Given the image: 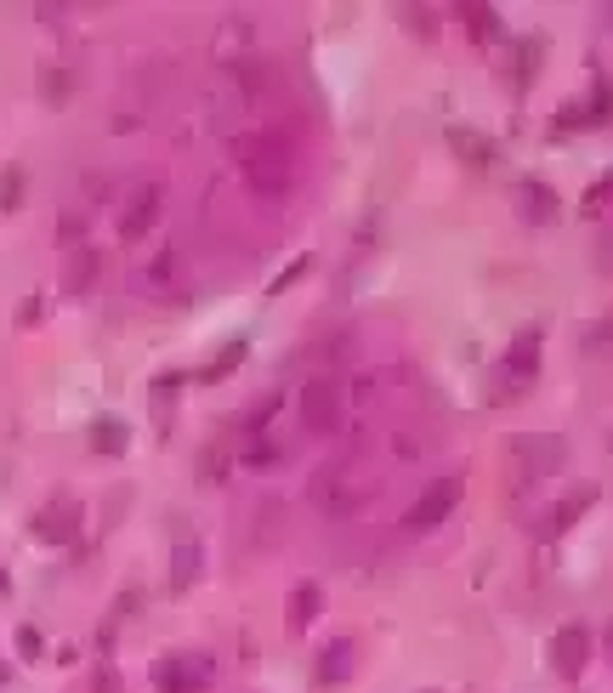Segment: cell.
Here are the masks:
<instances>
[{
  "mask_svg": "<svg viewBox=\"0 0 613 693\" xmlns=\"http://www.w3.org/2000/svg\"><path fill=\"white\" fill-rule=\"evenodd\" d=\"M6 591H12V580H6V574H0V597H6Z\"/></svg>",
  "mask_w": 613,
  "mask_h": 693,
  "instance_id": "obj_36",
  "label": "cell"
},
{
  "mask_svg": "<svg viewBox=\"0 0 613 693\" xmlns=\"http://www.w3.org/2000/svg\"><path fill=\"white\" fill-rule=\"evenodd\" d=\"M199 563H205L199 540H176V551H171V586H176V591H188L193 580H199Z\"/></svg>",
  "mask_w": 613,
  "mask_h": 693,
  "instance_id": "obj_19",
  "label": "cell"
},
{
  "mask_svg": "<svg viewBox=\"0 0 613 693\" xmlns=\"http://www.w3.org/2000/svg\"><path fill=\"white\" fill-rule=\"evenodd\" d=\"M460 18H466L472 40H494V35H500V12H494V6H460Z\"/></svg>",
  "mask_w": 613,
  "mask_h": 693,
  "instance_id": "obj_21",
  "label": "cell"
},
{
  "mask_svg": "<svg viewBox=\"0 0 613 693\" xmlns=\"http://www.w3.org/2000/svg\"><path fill=\"white\" fill-rule=\"evenodd\" d=\"M97 273H103V250L97 245H69V256H63V296L69 302H86L91 290H97Z\"/></svg>",
  "mask_w": 613,
  "mask_h": 693,
  "instance_id": "obj_9",
  "label": "cell"
},
{
  "mask_svg": "<svg viewBox=\"0 0 613 693\" xmlns=\"http://www.w3.org/2000/svg\"><path fill=\"white\" fill-rule=\"evenodd\" d=\"M91 693H125V688H120V676L108 671V665H97V682H91Z\"/></svg>",
  "mask_w": 613,
  "mask_h": 693,
  "instance_id": "obj_32",
  "label": "cell"
},
{
  "mask_svg": "<svg viewBox=\"0 0 613 693\" xmlns=\"http://www.w3.org/2000/svg\"><path fill=\"white\" fill-rule=\"evenodd\" d=\"M403 18H409V29H415V35H438V23H432V12H421V6H409Z\"/></svg>",
  "mask_w": 613,
  "mask_h": 693,
  "instance_id": "obj_30",
  "label": "cell"
},
{
  "mask_svg": "<svg viewBox=\"0 0 613 693\" xmlns=\"http://www.w3.org/2000/svg\"><path fill=\"white\" fill-rule=\"evenodd\" d=\"M154 682H159V693H205L211 659L205 654H165L154 665Z\"/></svg>",
  "mask_w": 613,
  "mask_h": 693,
  "instance_id": "obj_7",
  "label": "cell"
},
{
  "mask_svg": "<svg viewBox=\"0 0 613 693\" xmlns=\"http://www.w3.org/2000/svg\"><path fill=\"white\" fill-rule=\"evenodd\" d=\"M245 353H250V341H245V336H233L228 347H222V353H216L211 364H205V370H199V381H205V387H216V381H228V375L239 370V364H245Z\"/></svg>",
  "mask_w": 613,
  "mask_h": 693,
  "instance_id": "obj_20",
  "label": "cell"
},
{
  "mask_svg": "<svg viewBox=\"0 0 613 693\" xmlns=\"http://www.w3.org/2000/svg\"><path fill=\"white\" fill-rule=\"evenodd\" d=\"M591 347H613V313H608V319H602V324L591 330Z\"/></svg>",
  "mask_w": 613,
  "mask_h": 693,
  "instance_id": "obj_34",
  "label": "cell"
},
{
  "mask_svg": "<svg viewBox=\"0 0 613 693\" xmlns=\"http://www.w3.org/2000/svg\"><path fill=\"white\" fill-rule=\"evenodd\" d=\"M80 523H86V506L74 495H57L46 500L35 512V540H46V546H69L74 534H80Z\"/></svg>",
  "mask_w": 613,
  "mask_h": 693,
  "instance_id": "obj_6",
  "label": "cell"
},
{
  "mask_svg": "<svg viewBox=\"0 0 613 693\" xmlns=\"http://www.w3.org/2000/svg\"><path fill=\"white\" fill-rule=\"evenodd\" d=\"M131 449V427L120 415H97L91 421V455H125Z\"/></svg>",
  "mask_w": 613,
  "mask_h": 693,
  "instance_id": "obj_17",
  "label": "cell"
},
{
  "mask_svg": "<svg viewBox=\"0 0 613 693\" xmlns=\"http://www.w3.org/2000/svg\"><path fill=\"white\" fill-rule=\"evenodd\" d=\"M449 148H455L472 171H494V165H500V143H494L489 131H472V125H449Z\"/></svg>",
  "mask_w": 613,
  "mask_h": 693,
  "instance_id": "obj_13",
  "label": "cell"
},
{
  "mask_svg": "<svg viewBox=\"0 0 613 693\" xmlns=\"http://www.w3.org/2000/svg\"><path fill=\"white\" fill-rule=\"evenodd\" d=\"M517 211H523V222H534V228H551V222L562 216V199H557L551 182L523 177V188H517Z\"/></svg>",
  "mask_w": 613,
  "mask_h": 693,
  "instance_id": "obj_12",
  "label": "cell"
},
{
  "mask_svg": "<svg viewBox=\"0 0 613 693\" xmlns=\"http://www.w3.org/2000/svg\"><path fill=\"white\" fill-rule=\"evenodd\" d=\"M608 199H613V171H602V177L585 188V199H579V211L596 216V211H608Z\"/></svg>",
  "mask_w": 613,
  "mask_h": 693,
  "instance_id": "obj_26",
  "label": "cell"
},
{
  "mask_svg": "<svg viewBox=\"0 0 613 693\" xmlns=\"http://www.w3.org/2000/svg\"><path fill=\"white\" fill-rule=\"evenodd\" d=\"M613 120V80L608 74H596L591 91H585V103H562L557 108V131L568 125H608Z\"/></svg>",
  "mask_w": 613,
  "mask_h": 693,
  "instance_id": "obj_10",
  "label": "cell"
},
{
  "mask_svg": "<svg viewBox=\"0 0 613 693\" xmlns=\"http://www.w3.org/2000/svg\"><path fill=\"white\" fill-rule=\"evenodd\" d=\"M375 495V478H369L364 466L352 461H335V466H318L313 483H307V500H313L324 517H352L364 512V500Z\"/></svg>",
  "mask_w": 613,
  "mask_h": 693,
  "instance_id": "obj_2",
  "label": "cell"
},
{
  "mask_svg": "<svg viewBox=\"0 0 613 693\" xmlns=\"http://www.w3.org/2000/svg\"><path fill=\"white\" fill-rule=\"evenodd\" d=\"M585 665H591V631L585 625H562L557 637H551V671L579 676Z\"/></svg>",
  "mask_w": 613,
  "mask_h": 693,
  "instance_id": "obj_11",
  "label": "cell"
},
{
  "mask_svg": "<svg viewBox=\"0 0 613 693\" xmlns=\"http://www.w3.org/2000/svg\"><path fill=\"white\" fill-rule=\"evenodd\" d=\"M341 409H347V392H341L335 375H313V381L301 387V427L313 432V438L341 432Z\"/></svg>",
  "mask_w": 613,
  "mask_h": 693,
  "instance_id": "obj_5",
  "label": "cell"
},
{
  "mask_svg": "<svg viewBox=\"0 0 613 693\" xmlns=\"http://www.w3.org/2000/svg\"><path fill=\"white\" fill-rule=\"evenodd\" d=\"M23 188H29V171H23V165H6V171H0V211H18Z\"/></svg>",
  "mask_w": 613,
  "mask_h": 693,
  "instance_id": "obj_22",
  "label": "cell"
},
{
  "mask_svg": "<svg viewBox=\"0 0 613 693\" xmlns=\"http://www.w3.org/2000/svg\"><path fill=\"white\" fill-rule=\"evenodd\" d=\"M239 171H245L250 194L290 199L296 194V177H301V154H296V143L284 137L279 125H262V131L239 137Z\"/></svg>",
  "mask_w": 613,
  "mask_h": 693,
  "instance_id": "obj_1",
  "label": "cell"
},
{
  "mask_svg": "<svg viewBox=\"0 0 613 693\" xmlns=\"http://www.w3.org/2000/svg\"><path fill=\"white\" fill-rule=\"evenodd\" d=\"M460 495H466V472H443V478H432L421 489V500L403 512V529L426 534V529H438V523H449V512L460 506Z\"/></svg>",
  "mask_w": 613,
  "mask_h": 693,
  "instance_id": "obj_4",
  "label": "cell"
},
{
  "mask_svg": "<svg viewBox=\"0 0 613 693\" xmlns=\"http://www.w3.org/2000/svg\"><path fill=\"white\" fill-rule=\"evenodd\" d=\"M602 267H613V233L602 239Z\"/></svg>",
  "mask_w": 613,
  "mask_h": 693,
  "instance_id": "obj_35",
  "label": "cell"
},
{
  "mask_svg": "<svg viewBox=\"0 0 613 693\" xmlns=\"http://www.w3.org/2000/svg\"><path fill=\"white\" fill-rule=\"evenodd\" d=\"M352 654H358V642H352V637L324 642V654H318V671H313L318 688H341V682L352 676Z\"/></svg>",
  "mask_w": 613,
  "mask_h": 693,
  "instance_id": "obj_14",
  "label": "cell"
},
{
  "mask_svg": "<svg viewBox=\"0 0 613 693\" xmlns=\"http://www.w3.org/2000/svg\"><path fill=\"white\" fill-rule=\"evenodd\" d=\"M176 392H182V375H176V370H165V375L154 381V421H171Z\"/></svg>",
  "mask_w": 613,
  "mask_h": 693,
  "instance_id": "obj_24",
  "label": "cell"
},
{
  "mask_svg": "<svg viewBox=\"0 0 613 693\" xmlns=\"http://www.w3.org/2000/svg\"><path fill=\"white\" fill-rule=\"evenodd\" d=\"M591 500H596V489H579V495L574 500H562V506H551V517H545V540H551V534H568V529H574V523H579V517H585V512H591Z\"/></svg>",
  "mask_w": 613,
  "mask_h": 693,
  "instance_id": "obj_18",
  "label": "cell"
},
{
  "mask_svg": "<svg viewBox=\"0 0 613 693\" xmlns=\"http://www.w3.org/2000/svg\"><path fill=\"white\" fill-rule=\"evenodd\" d=\"M318 614H324V586H318V580H301V586L290 591V603H284V620H290V631H307Z\"/></svg>",
  "mask_w": 613,
  "mask_h": 693,
  "instance_id": "obj_16",
  "label": "cell"
},
{
  "mask_svg": "<svg viewBox=\"0 0 613 693\" xmlns=\"http://www.w3.org/2000/svg\"><path fill=\"white\" fill-rule=\"evenodd\" d=\"M239 461H245V466H273V461H284V449L273 444L267 432H256V438L245 444V455H239Z\"/></svg>",
  "mask_w": 613,
  "mask_h": 693,
  "instance_id": "obj_25",
  "label": "cell"
},
{
  "mask_svg": "<svg viewBox=\"0 0 613 693\" xmlns=\"http://www.w3.org/2000/svg\"><path fill=\"white\" fill-rule=\"evenodd\" d=\"M159 205H165V188H159V182L131 188V199H125V211H120V239H125V245L148 239V228L159 222Z\"/></svg>",
  "mask_w": 613,
  "mask_h": 693,
  "instance_id": "obj_8",
  "label": "cell"
},
{
  "mask_svg": "<svg viewBox=\"0 0 613 693\" xmlns=\"http://www.w3.org/2000/svg\"><path fill=\"white\" fill-rule=\"evenodd\" d=\"M301 273H307V262H296V267H284L279 279H273V290H267V296H279V290H284V285H296Z\"/></svg>",
  "mask_w": 613,
  "mask_h": 693,
  "instance_id": "obj_33",
  "label": "cell"
},
{
  "mask_svg": "<svg viewBox=\"0 0 613 693\" xmlns=\"http://www.w3.org/2000/svg\"><path fill=\"white\" fill-rule=\"evenodd\" d=\"M176 267H182L176 245H159L154 256H148V267L137 273V285H142V290H154V296H171V290H176Z\"/></svg>",
  "mask_w": 613,
  "mask_h": 693,
  "instance_id": "obj_15",
  "label": "cell"
},
{
  "mask_svg": "<svg viewBox=\"0 0 613 693\" xmlns=\"http://www.w3.org/2000/svg\"><path fill=\"white\" fill-rule=\"evenodd\" d=\"M222 466H228V444H211L199 455V478L205 483H222Z\"/></svg>",
  "mask_w": 613,
  "mask_h": 693,
  "instance_id": "obj_27",
  "label": "cell"
},
{
  "mask_svg": "<svg viewBox=\"0 0 613 693\" xmlns=\"http://www.w3.org/2000/svg\"><path fill=\"white\" fill-rule=\"evenodd\" d=\"M18 654L23 659H40V631H35V625H23V631H18Z\"/></svg>",
  "mask_w": 613,
  "mask_h": 693,
  "instance_id": "obj_31",
  "label": "cell"
},
{
  "mask_svg": "<svg viewBox=\"0 0 613 693\" xmlns=\"http://www.w3.org/2000/svg\"><path fill=\"white\" fill-rule=\"evenodd\" d=\"M506 461H511V489L523 483V489H534L540 478H551L562 466V438H551V432H534V438H511L506 444Z\"/></svg>",
  "mask_w": 613,
  "mask_h": 693,
  "instance_id": "obj_3",
  "label": "cell"
},
{
  "mask_svg": "<svg viewBox=\"0 0 613 693\" xmlns=\"http://www.w3.org/2000/svg\"><path fill=\"white\" fill-rule=\"evenodd\" d=\"M80 228H86V211H63V222H57V233H63V239H74V245H80Z\"/></svg>",
  "mask_w": 613,
  "mask_h": 693,
  "instance_id": "obj_29",
  "label": "cell"
},
{
  "mask_svg": "<svg viewBox=\"0 0 613 693\" xmlns=\"http://www.w3.org/2000/svg\"><path fill=\"white\" fill-rule=\"evenodd\" d=\"M63 91H69V74H63V69H46V74H40V97L63 103Z\"/></svg>",
  "mask_w": 613,
  "mask_h": 693,
  "instance_id": "obj_28",
  "label": "cell"
},
{
  "mask_svg": "<svg viewBox=\"0 0 613 693\" xmlns=\"http://www.w3.org/2000/svg\"><path fill=\"white\" fill-rule=\"evenodd\" d=\"M540 57H545V40L540 35H528L523 40V52H517V86H534V74H540Z\"/></svg>",
  "mask_w": 613,
  "mask_h": 693,
  "instance_id": "obj_23",
  "label": "cell"
}]
</instances>
